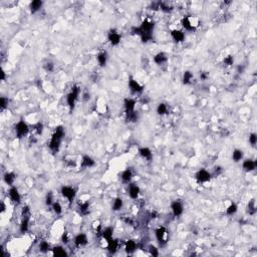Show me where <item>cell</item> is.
I'll use <instances>...</instances> for the list:
<instances>
[{
    "label": "cell",
    "instance_id": "cell-9",
    "mask_svg": "<svg viewBox=\"0 0 257 257\" xmlns=\"http://www.w3.org/2000/svg\"><path fill=\"white\" fill-rule=\"evenodd\" d=\"M8 194H9V197H10L12 202L16 203V204L20 203V194H19V192H18V190L16 189V188L11 187L8 191Z\"/></svg>",
    "mask_w": 257,
    "mask_h": 257
},
{
    "label": "cell",
    "instance_id": "cell-22",
    "mask_svg": "<svg viewBox=\"0 0 257 257\" xmlns=\"http://www.w3.org/2000/svg\"><path fill=\"white\" fill-rule=\"evenodd\" d=\"M112 232H114V230H112L111 227L106 228V229L102 231V237L106 240V242H109V241L112 239Z\"/></svg>",
    "mask_w": 257,
    "mask_h": 257
},
{
    "label": "cell",
    "instance_id": "cell-6",
    "mask_svg": "<svg viewBox=\"0 0 257 257\" xmlns=\"http://www.w3.org/2000/svg\"><path fill=\"white\" fill-rule=\"evenodd\" d=\"M28 130H29V128H28L27 125L24 123V121H19L16 126H15V132H16V135L19 139L22 138L23 136H25L28 133Z\"/></svg>",
    "mask_w": 257,
    "mask_h": 257
},
{
    "label": "cell",
    "instance_id": "cell-3",
    "mask_svg": "<svg viewBox=\"0 0 257 257\" xmlns=\"http://www.w3.org/2000/svg\"><path fill=\"white\" fill-rule=\"evenodd\" d=\"M80 87L76 86H74L73 87V89H71V92L67 95V105H68V106H70V109H73L76 99L78 98V96H80Z\"/></svg>",
    "mask_w": 257,
    "mask_h": 257
},
{
    "label": "cell",
    "instance_id": "cell-5",
    "mask_svg": "<svg viewBox=\"0 0 257 257\" xmlns=\"http://www.w3.org/2000/svg\"><path fill=\"white\" fill-rule=\"evenodd\" d=\"M61 195L71 203L74 200V198H76V191L71 187L63 186L61 188Z\"/></svg>",
    "mask_w": 257,
    "mask_h": 257
},
{
    "label": "cell",
    "instance_id": "cell-2",
    "mask_svg": "<svg viewBox=\"0 0 257 257\" xmlns=\"http://www.w3.org/2000/svg\"><path fill=\"white\" fill-rule=\"evenodd\" d=\"M154 26H155L154 22L149 21V20H145L142 24H141V26L132 28V33L138 34V35H140V36L144 35V34H153L152 31L154 29Z\"/></svg>",
    "mask_w": 257,
    "mask_h": 257
},
{
    "label": "cell",
    "instance_id": "cell-39",
    "mask_svg": "<svg viewBox=\"0 0 257 257\" xmlns=\"http://www.w3.org/2000/svg\"><path fill=\"white\" fill-rule=\"evenodd\" d=\"M39 249L41 252H47L49 249V244L46 242V241H42L39 244Z\"/></svg>",
    "mask_w": 257,
    "mask_h": 257
},
{
    "label": "cell",
    "instance_id": "cell-33",
    "mask_svg": "<svg viewBox=\"0 0 257 257\" xmlns=\"http://www.w3.org/2000/svg\"><path fill=\"white\" fill-rule=\"evenodd\" d=\"M157 112H158L159 115H166L168 112V109H167V106L165 105V103H160V105L158 106V108H157Z\"/></svg>",
    "mask_w": 257,
    "mask_h": 257
},
{
    "label": "cell",
    "instance_id": "cell-48",
    "mask_svg": "<svg viewBox=\"0 0 257 257\" xmlns=\"http://www.w3.org/2000/svg\"><path fill=\"white\" fill-rule=\"evenodd\" d=\"M68 241H70V239H68L67 233H64L63 235H62V242H63V243H68Z\"/></svg>",
    "mask_w": 257,
    "mask_h": 257
},
{
    "label": "cell",
    "instance_id": "cell-43",
    "mask_svg": "<svg viewBox=\"0 0 257 257\" xmlns=\"http://www.w3.org/2000/svg\"><path fill=\"white\" fill-rule=\"evenodd\" d=\"M52 201H53V196H52V193L51 192H49L47 195H46V200H45V203H46V205H51V204H53L52 203Z\"/></svg>",
    "mask_w": 257,
    "mask_h": 257
},
{
    "label": "cell",
    "instance_id": "cell-1",
    "mask_svg": "<svg viewBox=\"0 0 257 257\" xmlns=\"http://www.w3.org/2000/svg\"><path fill=\"white\" fill-rule=\"evenodd\" d=\"M64 135L65 133L62 127H57L55 128V132H54V134L52 135L50 143H49V148H50V150L53 153H56L58 151L59 146H60V142H61V140L63 139Z\"/></svg>",
    "mask_w": 257,
    "mask_h": 257
},
{
    "label": "cell",
    "instance_id": "cell-46",
    "mask_svg": "<svg viewBox=\"0 0 257 257\" xmlns=\"http://www.w3.org/2000/svg\"><path fill=\"white\" fill-rule=\"evenodd\" d=\"M53 67H54V65H53L52 62H47L45 65H44V68L46 71H48V73H50V71L53 70Z\"/></svg>",
    "mask_w": 257,
    "mask_h": 257
},
{
    "label": "cell",
    "instance_id": "cell-27",
    "mask_svg": "<svg viewBox=\"0 0 257 257\" xmlns=\"http://www.w3.org/2000/svg\"><path fill=\"white\" fill-rule=\"evenodd\" d=\"M15 178H16V176H15L14 173H6L4 175V181H5V183L8 185L13 184L15 181Z\"/></svg>",
    "mask_w": 257,
    "mask_h": 257
},
{
    "label": "cell",
    "instance_id": "cell-14",
    "mask_svg": "<svg viewBox=\"0 0 257 257\" xmlns=\"http://www.w3.org/2000/svg\"><path fill=\"white\" fill-rule=\"evenodd\" d=\"M140 194V188L136 184H131L128 188V195L132 199H137Z\"/></svg>",
    "mask_w": 257,
    "mask_h": 257
},
{
    "label": "cell",
    "instance_id": "cell-40",
    "mask_svg": "<svg viewBox=\"0 0 257 257\" xmlns=\"http://www.w3.org/2000/svg\"><path fill=\"white\" fill-rule=\"evenodd\" d=\"M30 215V209L28 206H25L22 208V217L23 218H29Z\"/></svg>",
    "mask_w": 257,
    "mask_h": 257
},
{
    "label": "cell",
    "instance_id": "cell-18",
    "mask_svg": "<svg viewBox=\"0 0 257 257\" xmlns=\"http://www.w3.org/2000/svg\"><path fill=\"white\" fill-rule=\"evenodd\" d=\"M126 251L127 253H128V254H132V253H134L135 251H136L137 249V243L135 242L134 240H128L127 241L126 243Z\"/></svg>",
    "mask_w": 257,
    "mask_h": 257
},
{
    "label": "cell",
    "instance_id": "cell-16",
    "mask_svg": "<svg viewBox=\"0 0 257 257\" xmlns=\"http://www.w3.org/2000/svg\"><path fill=\"white\" fill-rule=\"evenodd\" d=\"M95 166V161L89 156H84L81 161V167L83 168H90Z\"/></svg>",
    "mask_w": 257,
    "mask_h": 257
},
{
    "label": "cell",
    "instance_id": "cell-52",
    "mask_svg": "<svg viewBox=\"0 0 257 257\" xmlns=\"http://www.w3.org/2000/svg\"><path fill=\"white\" fill-rule=\"evenodd\" d=\"M4 211H5V205H4V203L1 202V212H4Z\"/></svg>",
    "mask_w": 257,
    "mask_h": 257
},
{
    "label": "cell",
    "instance_id": "cell-19",
    "mask_svg": "<svg viewBox=\"0 0 257 257\" xmlns=\"http://www.w3.org/2000/svg\"><path fill=\"white\" fill-rule=\"evenodd\" d=\"M154 61L157 64H163L164 62L167 61V55L164 52H159L157 53L154 57Z\"/></svg>",
    "mask_w": 257,
    "mask_h": 257
},
{
    "label": "cell",
    "instance_id": "cell-8",
    "mask_svg": "<svg viewBox=\"0 0 257 257\" xmlns=\"http://www.w3.org/2000/svg\"><path fill=\"white\" fill-rule=\"evenodd\" d=\"M171 209H172V212H173L174 216L179 217V216L182 215V213H183L184 208H183V204H182L180 201H174L171 205Z\"/></svg>",
    "mask_w": 257,
    "mask_h": 257
},
{
    "label": "cell",
    "instance_id": "cell-17",
    "mask_svg": "<svg viewBox=\"0 0 257 257\" xmlns=\"http://www.w3.org/2000/svg\"><path fill=\"white\" fill-rule=\"evenodd\" d=\"M118 248H119V240L112 239L109 242H108V249H109V253L114 254V253L117 252Z\"/></svg>",
    "mask_w": 257,
    "mask_h": 257
},
{
    "label": "cell",
    "instance_id": "cell-10",
    "mask_svg": "<svg viewBox=\"0 0 257 257\" xmlns=\"http://www.w3.org/2000/svg\"><path fill=\"white\" fill-rule=\"evenodd\" d=\"M128 86H130V89L132 90L133 93H142L143 92V89L144 87L141 86V84L138 83L137 80H133L131 78L130 81H128Z\"/></svg>",
    "mask_w": 257,
    "mask_h": 257
},
{
    "label": "cell",
    "instance_id": "cell-7",
    "mask_svg": "<svg viewBox=\"0 0 257 257\" xmlns=\"http://www.w3.org/2000/svg\"><path fill=\"white\" fill-rule=\"evenodd\" d=\"M210 179H211V175H210V173L208 171L204 170V169H202V170H200L197 172L196 174V180L198 183H205V182H208L210 181Z\"/></svg>",
    "mask_w": 257,
    "mask_h": 257
},
{
    "label": "cell",
    "instance_id": "cell-29",
    "mask_svg": "<svg viewBox=\"0 0 257 257\" xmlns=\"http://www.w3.org/2000/svg\"><path fill=\"white\" fill-rule=\"evenodd\" d=\"M106 52H101L98 55V61L101 67H105L106 63Z\"/></svg>",
    "mask_w": 257,
    "mask_h": 257
},
{
    "label": "cell",
    "instance_id": "cell-28",
    "mask_svg": "<svg viewBox=\"0 0 257 257\" xmlns=\"http://www.w3.org/2000/svg\"><path fill=\"white\" fill-rule=\"evenodd\" d=\"M242 158H243V152L241 150H234L233 154H232V159L235 162H239Z\"/></svg>",
    "mask_w": 257,
    "mask_h": 257
},
{
    "label": "cell",
    "instance_id": "cell-15",
    "mask_svg": "<svg viewBox=\"0 0 257 257\" xmlns=\"http://www.w3.org/2000/svg\"><path fill=\"white\" fill-rule=\"evenodd\" d=\"M171 35L174 38L175 41H177V42H181L185 39V34L182 32L181 30H176V29L172 30Z\"/></svg>",
    "mask_w": 257,
    "mask_h": 257
},
{
    "label": "cell",
    "instance_id": "cell-25",
    "mask_svg": "<svg viewBox=\"0 0 257 257\" xmlns=\"http://www.w3.org/2000/svg\"><path fill=\"white\" fill-rule=\"evenodd\" d=\"M132 177H133V173H132V170L131 169H127L126 171H124L123 173H122V180H123L124 182H126V183H128V182H130Z\"/></svg>",
    "mask_w": 257,
    "mask_h": 257
},
{
    "label": "cell",
    "instance_id": "cell-42",
    "mask_svg": "<svg viewBox=\"0 0 257 257\" xmlns=\"http://www.w3.org/2000/svg\"><path fill=\"white\" fill-rule=\"evenodd\" d=\"M233 62H234L233 56L228 55V56H226V57L224 58V63L226 65H232V64H233Z\"/></svg>",
    "mask_w": 257,
    "mask_h": 257
},
{
    "label": "cell",
    "instance_id": "cell-51",
    "mask_svg": "<svg viewBox=\"0 0 257 257\" xmlns=\"http://www.w3.org/2000/svg\"><path fill=\"white\" fill-rule=\"evenodd\" d=\"M5 80V73L4 71H1V80Z\"/></svg>",
    "mask_w": 257,
    "mask_h": 257
},
{
    "label": "cell",
    "instance_id": "cell-11",
    "mask_svg": "<svg viewBox=\"0 0 257 257\" xmlns=\"http://www.w3.org/2000/svg\"><path fill=\"white\" fill-rule=\"evenodd\" d=\"M109 40L112 45H118L121 41V35L115 30H111L109 33Z\"/></svg>",
    "mask_w": 257,
    "mask_h": 257
},
{
    "label": "cell",
    "instance_id": "cell-49",
    "mask_svg": "<svg viewBox=\"0 0 257 257\" xmlns=\"http://www.w3.org/2000/svg\"><path fill=\"white\" fill-rule=\"evenodd\" d=\"M222 172V168L221 167H216L215 168V174L216 175H219Z\"/></svg>",
    "mask_w": 257,
    "mask_h": 257
},
{
    "label": "cell",
    "instance_id": "cell-13",
    "mask_svg": "<svg viewBox=\"0 0 257 257\" xmlns=\"http://www.w3.org/2000/svg\"><path fill=\"white\" fill-rule=\"evenodd\" d=\"M86 243H87V237H86V235L83 233L78 234L76 237V239H74V244H76L77 247L86 245Z\"/></svg>",
    "mask_w": 257,
    "mask_h": 257
},
{
    "label": "cell",
    "instance_id": "cell-45",
    "mask_svg": "<svg viewBox=\"0 0 257 257\" xmlns=\"http://www.w3.org/2000/svg\"><path fill=\"white\" fill-rule=\"evenodd\" d=\"M150 253H151V255H153V256H158L159 255L158 249H157L155 246H150Z\"/></svg>",
    "mask_w": 257,
    "mask_h": 257
},
{
    "label": "cell",
    "instance_id": "cell-31",
    "mask_svg": "<svg viewBox=\"0 0 257 257\" xmlns=\"http://www.w3.org/2000/svg\"><path fill=\"white\" fill-rule=\"evenodd\" d=\"M193 78V73L191 71H185L183 76V83L185 84H188L191 83V80Z\"/></svg>",
    "mask_w": 257,
    "mask_h": 257
},
{
    "label": "cell",
    "instance_id": "cell-24",
    "mask_svg": "<svg viewBox=\"0 0 257 257\" xmlns=\"http://www.w3.org/2000/svg\"><path fill=\"white\" fill-rule=\"evenodd\" d=\"M139 153H140V155L143 157V158L149 160V161L152 159V152H151V150L148 149V148H142V149H140Z\"/></svg>",
    "mask_w": 257,
    "mask_h": 257
},
{
    "label": "cell",
    "instance_id": "cell-37",
    "mask_svg": "<svg viewBox=\"0 0 257 257\" xmlns=\"http://www.w3.org/2000/svg\"><path fill=\"white\" fill-rule=\"evenodd\" d=\"M236 212H237V205L234 204V203H232V204L228 207L227 210H226V213L228 215H233Z\"/></svg>",
    "mask_w": 257,
    "mask_h": 257
},
{
    "label": "cell",
    "instance_id": "cell-12",
    "mask_svg": "<svg viewBox=\"0 0 257 257\" xmlns=\"http://www.w3.org/2000/svg\"><path fill=\"white\" fill-rule=\"evenodd\" d=\"M135 106H136V102L132 99H125V109H126V114H130V112H135Z\"/></svg>",
    "mask_w": 257,
    "mask_h": 257
},
{
    "label": "cell",
    "instance_id": "cell-20",
    "mask_svg": "<svg viewBox=\"0 0 257 257\" xmlns=\"http://www.w3.org/2000/svg\"><path fill=\"white\" fill-rule=\"evenodd\" d=\"M243 168L246 171H252L256 168V163L252 160H245L243 163Z\"/></svg>",
    "mask_w": 257,
    "mask_h": 257
},
{
    "label": "cell",
    "instance_id": "cell-47",
    "mask_svg": "<svg viewBox=\"0 0 257 257\" xmlns=\"http://www.w3.org/2000/svg\"><path fill=\"white\" fill-rule=\"evenodd\" d=\"M35 131H36V133L38 134V135H40L42 133V130H43V126H42V124H40V123H38V124H36L35 125Z\"/></svg>",
    "mask_w": 257,
    "mask_h": 257
},
{
    "label": "cell",
    "instance_id": "cell-23",
    "mask_svg": "<svg viewBox=\"0 0 257 257\" xmlns=\"http://www.w3.org/2000/svg\"><path fill=\"white\" fill-rule=\"evenodd\" d=\"M182 24H183V27L185 28V29H187V30H194V29H195V26H194L192 24V22H191V20H190L189 17L183 18V20H182Z\"/></svg>",
    "mask_w": 257,
    "mask_h": 257
},
{
    "label": "cell",
    "instance_id": "cell-50",
    "mask_svg": "<svg viewBox=\"0 0 257 257\" xmlns=\"http://www.w3.org/2000/svg\"><path fill=\"white\" fill-rule=\"evenodd\" d=\"M201 76L202 80H206V78H207V74H206L205 73H202L201 76Z\"/></svg>",
    "mask_w": 257,
    "mask_h": 257
},
{
    "label": "cell",
    "instance_id": "cell-34",
    "mask_svg": "<svg viewBox=\"0 0 257 257\" xmlns=\"http://www.w3.org/2000/svg\"><path fill=\"white\" fill-rule=\"evenodd\" d=\"M89 203H87V202L83 203V204H80V212L83 215H86L87 213H89Z\"/></svg>",
    "mask_w": 257,
    "mask_h": 257
},
{
    "label": "cell",
    "instance_id": "cell-44",
    "mask_svg": "<svg viewBox=\"0 0 257 257\" xmlns=\"http://www.w3.org/2000/svg\"><path fill=\"white\" fill-rule=\"evenodd\" d=\"M249 142L252 146H255L257 143V136L256 134H251L249 136Z\"/></svg>",
    "mask_w": 257,
    "mask_h": 257
},
{
    "label": "cell",
    "instance_id": "cell-32",
    "mask_svg": "<svg viewBox=\"0 0 257 257\" xmlns=\"http://www.w3.org/2000/svg\"><path fill=\"white\" fill-rule=\"evenodd\" d=\"M247 209H248V213L250 215H253L255 214L256 212V207H255V201L254 200H251V201H249L248 203V206H247Z\"/></svg>",
    "mask_w": 257,
    "mask_h": 257
},
{
    "label": "cell",
    "instance_id": "cell-38",
    "mask_svg": "<svg viewBox=\"0 0 257 257\" xmlns=\"http://www.w3.org/2000/svg\"><path fill=\"white\" fill-rule=\"evenodd\" d=\"M127 119L128 120V122H132V123H135V122H137V120H138L137 112H130V114H128L127 115Z\"/></svg>",
    "mask_w": 257,
    "mask_h": 257
},
{
    "label": "cell",
    "instance_id": "cell-30",
    "mask_svg": "<svg viewBox=\"0 0 257 257\" xmlns=\"http://www.w3.org/2000/svg\"><path fill=\"white\" fill-rule=\"evenodd\" d=\"M122 207H123V200L121 198H117L114 201V204H112V210L119 211V210L122 209Z\"/></svg>",
    "mask_w": 257,
    "mask_h": 257
},
{
    "label": "cell",
    "instance_id": "cell-36",
    "mask_svg": "<svg viewBox=\"0 0 257 257\" xmlns=\"http://www.w3.org/2000/svg\"><path fill=\"white\" fill-rule=\"evenodd\" d=\"M52 209H53V211H54L55 214H57V215L61 214L62 208H61V205L59 204L58 202H54V203H53V204H52Z\"/></svg>",
    "mask_w": 257,
    "mask_h": 257
},
{
    "label": "cell",
    "instance_id": "cell-4",
    "mask_svg": "<svg viewBox=\"0 0 257 257\" xmlns=\"http://www.w3.org/2000/svg\"><path fill=\"white\" fill-rule=\"evenodd\" d=\"M156 238L159 241L160 245L164 246L167 243L168 240V231L166 230L165 227H159L156 230Z\"/></svg>",
    "mask_w": 257,
    "mask_h": 257
},
{
    "label": "cell",
    "instance_id": "cell-26",
    "mask_svg": "<svg viewBox=\"0 0 257 257\" xmlns=\"http://www.w3.org/2000/svg\"><path fill=\"white\" fill-rule=\"evenodd\" d=\"M52 252H53V255L54 256H67V251H65V250L60 246L54 247V248L52 249Z\"/></svg>",
    "mask_w": 257,
    "mask_h": 257
},
{
    "label": "cell",
    "instance_id": "cell-41",
    "mask_svg": "<svg viewBox=\"0 0 257 257\" xmlns=\"http://www.w3.org/2000/svg\"><path fill=\"white\" fill-rule=\"evenodd\" d=\"M7 105H8V99L2 96V98L0 99V108H1V109H4L6 106H7Z\"/></svg>",
    "mask_w": 257,
    "mask_h": 257
},
{
    "label": "cell",
    "instance_id": "cell-21",
    "mask_svg": "<svg viewBox=\"0 0 257 257\" xmlns=\"http://www.w3.org/2000/svg\"><path fill=\"white\" fill-rule=\"evenodd\" d=\"M42 6V2L40 0H34L30 3V10L32 13H35L36 11H38Z\"/></svg>",
    "mask_w": 257,
    "mask_h": 257
},
{
    "label": "cell",
    "instance_id": "cell-35",
    "mask_svg": "<svg viewBox=\"0 0 257 257\" xmlns=\"http://www.w3.org/2000/svg\"><path fill=\"white\" fill-rule=\"evenodd\" d=\"M28 219L29 218H23L22 221H21V224H20V231L24 233L28 230Z\"/></svg>",
    "mask_w": 257,
    "mask_h": 257
}]
</instances>
